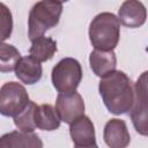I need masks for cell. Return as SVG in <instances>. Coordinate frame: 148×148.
Returning a JSON list of instances; mask_svg holds the SVG:
<instances>
[{
  "label": "cell",
  "instance_id": "6da1fadb",
  "mask_svg": "<svg viewBox=\"0 0 148 148\" xmlns=\"http://www.w3.org/2000/svg\"><path fill=\"white\" fill-rule=\"evenodd\" d=\"M98 91L105 108L113 114H125L133 105L134 88L131 79L121 71L101 77Z\"/></svg>",
  "mask_w": 148,
  "mask_h": 148
},
{
  "label": "cell",
  "instance_id": "7a4b0ae2",
  "mask_svg": "<svg viewBox=\"0 0 148 148\" xmlns=\"http://www.w3.org/2000/svg\"><path fill=\"white\" fill-rule=\"evenodd\" d=\"M120 37V22L109 12L99 13L89 24V39L95 50L113 51Z\"/></svg>",
  "mask_w": 148,
  "mask_h": 148
},
{
  "label": "cell",
  "instance_id": "3957f363",
  "mask_svg": "<svg viewBox=\"0 0 148 148\" xmlns=\"http://www.w3.org/2000/svg\"><path fill=\"white\" fill-rule=\"evenodd\" d=\"M62 13L60 1H38L30 9L28 17V36L30 40L44 36V32L59 23Z\"/></svg>",
  "mask_w": 148,
  "mask_h": 148
},
{
  "label": "cell",
  "instance_id": "277c9868",
  "mask_svg": "<svg viewBox=\"0 0 148 148\" xmlns=\"http://www.w3.org/2000/svg\"><path fill=\"white\" fill-rule=\"evenodd\" d=\"M52 84L59 92L76 91L82 80L81 64L74 58L61 59L52 69Z\"/></svg>",
  "mask_w": 148,
  "mask_h": 148
},
{
  "label": "cell",
  "instance_id": "5b68a950",
  "mask_svg": "<svg viewBox=\"0 0 148 148\" xmlns=\"http://www.w3.org/2000/svg\"><path fill=\"white\" fill-rule=\"evenodd\" d=\"M29 101V95L21 83L6 82L0 88V114L15 118L27 108Z\"/></svg>",
  "mask_w": 148,
  "mask_h": 148
},
{
  "label": "cell",
  "instance_id": "8992f818",
  "mask_svg": "<svg viewBox=\"0 0 148 148\" xmlns=\"http://www.w3.org/2000/svg\"><path fill=\"white\" fill-rule=\"evenodd\" d=\"M147 72H143L140 77L136 80L134 84V101L133 105L130 110L131 118L135 131L147 136L148 127H147Z\"/></svg>",
  "mask_w": 148,
  "mask_h": 148
},
{
  "label": "cell",
  "instance_id": "52a82bcc",
  "mask_svg": "<svg viewBox=\"0 0 148 148\" xmlns=\"http://www.w3.org/2000/svg\"><path fill=\"white\" fill-rule=\"evenodd\" d=\"M54 110L60 121L72 124L74 120L84 114V102L77 91L59 92Z\"/></svg>",
  "mask_w": 148,
  "mask_h": 148
},
{
  "label": "cell",
  "instance_id": "ba28073f",
  "mask_svg": "<svg viewBox=\"0 0 148 148\" xmlns=\"http://www.w3.org/2000/svg\"><path fill=\"white\" fill-rule=\"evenodd\" d=\"M103 139L109 148H127L131 135L126 123L118 118L110 119L104 126Z\"/></svg>",
  "mask_w": 148,
  "mask_h": 148
},
{
  "label": "cell",
  "instance_id": "9c48e42d",
  "mask_svg": "<svg viewBox=\"0 0 148 148\" xmlns=\"http://www.w3.org/2000/svg\"><path fill=\"white\" fill-rule=\"evenodd\" d=\"M117 17L127 28H139L146 22L147 10L141 1L127 0L121 3Z\"/></svg>",
  "mask_w": 148,
  "mask_h": 148
},
{
  "label": "cell",
  "instance_id": "30bf717a",
  "mask_svg": "<svg viewBox=\"0 0 148 148\" xmlns=\"http://www.w3.org/2000/svg\"><path fill=\"white\" fill-rule=\"evenodd\" d=\"M69 134L75 146H90L96 143L95 127L87 116H81L69 124Z\"/></svg>",
  "mask_w": 148,
  "mask_h": 148
},
{
  "label": "cell",
  "instance_id": "8fae6325",
  "mask_svg": "<svg viewBox=\"0 0 148 148\" xmlns=\"http://www.w3.org/2000/svg\"><path fill=\"white\" fill-rule=\"evenodd\" d=\"M0 148H43V141L35 133L13 131L0 136Z\"/></svg>",
  "mask_w": 148,
  "mask_h": 148
},
{
  "label": "cell",
  "instance_id": "7c38bea8",
  "mask_svg": "<svg viewBox=\"0 0 148 148\" xmlns=\"http://www.w3.org/2000/svg\"><path fill=\"white\" fill-rule=\"evenodd\" d=\"M89 65L92 73L98 77H104L116 71L117 58L113 51L94 50L89 56Z\"/></svg>",
  "mask_w": 148,
  "mask_h": 148
},
{
  "label": "cell",
  "instance_id": "4fadbf2b",
  "mask_svg": "<svg viewBox=\"0 0 148 148\" xmlns=\"http://www.w3.org/2000/svg\"><path fill=\"white\" fill-rule=\"evenodd\" d=\"M14 71L16 77L24 84H35L42 79L43 75L40 62L36 61L30 56L21 57Z\"/></svg>",
  "mask_w": 148,
  "mask_h": 148
},
{
  "label": "cell",
  "instance_id": "5bb4252c",
  "mask_svg": "<svg viewBox=\"0 0 148 148\" xmlns=\"http://www.w3.org/2000/svg\"><path fill=\"white\" fill-rule=\"evenodd\" d=\"M34 121L36 128L42 131H54L59 128L61 123L54 108L50 104L37 105L34 113Z\"/></svg>",
  "mask_w": 148,
  "mask_h": 148
},
{
  "label": "cell",
  "instance_id": "9a60e30c",
  "mask_svg": "<svg viewBox=\"0 0 148 148\" xmlns=\"http://www.w3.org/2000/svg\"><path fill=\"white\" fill-rule=\"evenodd\" d=\"M57 52V42L50 37H38L31 42L29 54L32 59L38 62H44L54 56Z\"/></svg>",
  "mask_w": 148,
  "mask_h": 148
},
{
  "label": "cell",
  "instance_id": "2e32d148",
  "mask_svg": "<svg viewBox=\"0 0 148 148\" xmlns=\"http://www.w3.org/2000/svg\"><path fill=\"white\" fill-rule=\"evenodd\" d=\"M20 58H21L20 51L14 45L0 43V72L1 73H9L14 71Z\"/></svg>",
  "mask_w": 148,
  "mask_h": 148
},
{
  "label": "cell",
  "instance_id": "e0dca14e",
  "mask_svg": "<svg viewBox=\"0 0 148 148\" xmlns=\"http://www.w3.org/2000/svg\"><path fill=\"white\" fill-rule=\"evenodd\" d=\"M37 108V104L32 101H29L27 108L14 118V124L20 132L24 133H34L36 130L35 121H34V113Z\"/></svg>",
  "mask_w": 148,
  "mask_h": 148
},
{
  "label": "cell",
  "instance_id": "ac0fdd59",
  "mask_svg": "<svg viewBox=\"0 0 148 148\" xmlns=\"http://www.w3.org/2000/svg\"><path fill=\"white\" fill-rule=\"evenodd\" d=\"M13 31V16L10 9L0 2V43L8 39Z\"/></svg>",
  "mask_w": 148,
  "mask_h": 148
},
{
  "label": "cell",
  "instance_id": "d6986e66",
  "mask_svg": "<svg viewBox=\"0 0 148 148\" xmlns=\"http://www.w3.org/2000/svg\"><path fill=\"white\" fill-rule=\"evenodd\" d=\"M75 148H98V146L95 145H90V146H75Z\"/></svg>",
  "mask_w": 148,
  "mask_h": 148
}]
</instances>
